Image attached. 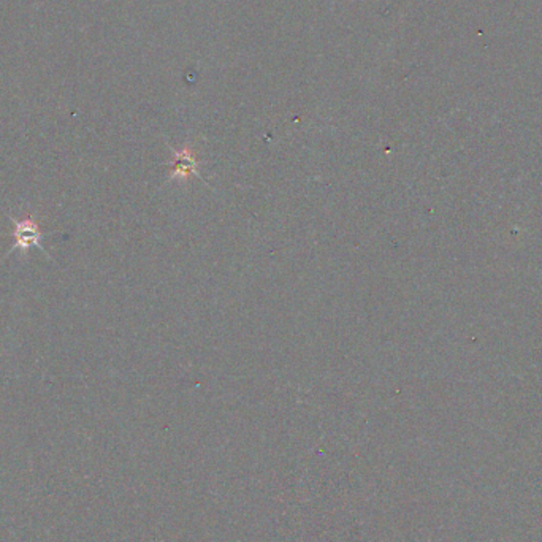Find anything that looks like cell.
Here are the masks:
<instances>
[{
  "mask_svg": "<svg viewBox=\"0 0 542 542\" xmlns=\"http://www.w3.org/2000/svg\"><path fill=\"white\" fill-rule=\"evenodd\" d=\"M11 222L15 225V245L11 248L10 252L16 251H29L30 248H41V230L39 224L35 222L34 217L24 216L22 219L11 217Z\"/></svg>",
  "mask_w": 542,
  "mask_h": 542,
  "instance_id": "1",
  "label": "cell"
}]
</instances>
